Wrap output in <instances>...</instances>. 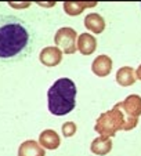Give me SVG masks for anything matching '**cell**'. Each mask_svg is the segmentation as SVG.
Returning a JSON list of instances; mask_svg holds the SVG:
<instances>
[{
  "label": "cell",
  "mask_w": 141,
  "mask_h": 156,
  "mask_svg": "<svg viewBox=\"0 0 141 156\" xmlns=\"http://www.w3.org/2000/svg\"><path fill=\"white\" fill-rule=\"evenodd\" d=\"M33 48L29 25L15 15H0V62L21 61Z\"/></svg>",
  "instance_id": "cell-1"
},
{
  "label": "cell",
  "mask_w": 141,
  "mask_h": 156,
  "mask_svg": "<svg viewBox=\"0 0 141 156\" xmlns=\"http://www.w3.org/2000/svg\"><path fill=\"white\" fill-rule=\"evenodd\" d=\"M76 105V86L69 77H61L47 91V108L54 116L72 112Z\"/></svg>",
  "instance_id": "cell-2"
},
{
  "label": "cell",
  "mask_w": 141,
  "mask_h": 156,
  "mask_svg": "<svg viewBox=\"0 0 141 156\" xmlns=\"http://www.w3.org/2000/svg\"><path fill=\"white\" fill-rule=\"evenodd\" d=\"M94 130L100 134V137H105V138L115 137L116 133L121 130L126 131V119L123 112L115 105L112 109L100 115V118L96 122Z\"/></svg>",
  "instance_id": "cell-3"
},
{
  "label": "cell",
  "mask_w": 141,
  "mask_h": 156,
  "mask_svg": "<svg viewBox=\"0 0 141 156\" xmlns=\"http://www.w3.org/2000/svg\"><path fill=\"white\" fill-rule=\"evenodd\" d=\"M116 106L121 109L126 119V131L133 130L138 124V118L141 116V97L137 94H130L126 100L118 102Z\"/></svg>",
  "instance_id": "cell-4"
},
{
  "label": "cell",
  "mask_w": 141,
  "mask_h": 156,
  "mask_svg": "<svg viewBox=\"0 0 141 156\" xmlns=\"http://www.w3.org/2000/svg\"><path fill=\"white\" fill-rule=\"evenodd\" d=\"M78 33L72 28H61L56 32L54 36V43L56 47H58L62 53L65 54H74L78 50L76 41H78Z\"/></svg>",
  "instance_id": "cell-5"
},
{
  "label": "cell",
  "mask_w": 141,
  "mask_h": 156,
  "mask_svg": "<svg viewBox=\"0 0 141 156\" xmlns=\"http://www.w3.org/2000/svg\"><path fill=\"white\" fill-rule=\"evenodd\" d=\"M39 61L47 66V68H54L61 64L62 61V51L58 47H44L39 54Z\"/></svg>",
  "instance_id": "cell-6"
},
{
  "label": "cell",
  "mask_w": 141,
  "mask_h": 156,
  "mask_svg": "<svg viewBox=\"0 0 141 156\" xmlns=\"http://www.w3.org/2000/svg\"><path fill=\"white\" fill-rule=\"evenodd\" d=\"M91 71L98 77L108 76L112 72V59L108 55H105V54L96 57L93 64H91Z\"/></svg>",
  "instance_id": "cell-7"
},
{
  "label": "cell",
  "mask_w": 141,
  "mask_h": 156,
  "mask_svg": "<svg viewBox=\"0 0 141 156\" xmlns=\"http://www.w3.org/2000/svg\"><path fill=\"white\" fill-rule=\"evenodd\" d=\"M76 47L82 55H91L97 48V39L90 33H82L78 36Z\"/></svg>",
  "instance_id": "cell-8"
},
{
  "label": "cell",
  "mask_w": 141,
  "mask_h": 156,
  "mask_svg": "<svg viewBox=\"0 0 141 156\" xmlns=\"http://www.w3.org/2000/svg\"><path fill=\"white\" fill-rule=\"evenodd\" d=\"M18 156H46L44 148L38 141L28 140L18 148Z\"/></svg>",
  "instance_id": "cell-9"
},
{
  "label": "cell",
  "mask_w": 141,
  "mask_h": 156,
  "mask_svg": "<svg viewBox=\"0 0 141 156\" xmlns=\"http://www.w3.org/2000/svg\"><path fill=\"white\" fill-rule=\"evenodd\" d=\"M39 144L49 151H54L61 145V140H60V136L57 134V131H54V130H44L39 136Z\"/></svg>",
  "instance_id": "cell-10"
},
{
  "label": "cell",
  "mask_w": 141,
  "mask_h": 156,
  "mask_svg": "<svg viewBox=\"0 0 141 156\" xmlns=\"http://www.w3.org/2000/svg\"><path fill=\"white\" fill-rule=\"evenodd\" d=\"M85 27L94 35H100L105 29V21L97 12H90L85 17Z\"/></svg>",
  "instance_id": "cell-11"
},
{
  "label": "cell",
  "mask_w": 141,
  "mask_h": 156,
  "mask_svg": "<svg viewBox=\"0 0 141 156\" xmlns=\"http://www.w3.org/2000/svg\"><path fill=\"white\" fill-rule=\"evenodd\" d=\"M90 151L97 156L108 155L112 151L111 138H105V137H97V138H94L90 145Z\"/></svg>",
  "instance_id": "cell-12"
},
{
  "label": "cell",
  "mask_w": 141,
  "mask_h": 156,
  "mask_svg": "<svg viewBox=\"0 0 141 156\" xmlns=\"http://www.w3.org/2000/svg\"><path fill=\"white\" fill-rule=\"evenodd\" d=\"M116 83L122 87H129L136 83V71L132 66H122L116 72Z\"/></svg>",
  "instance_id": "cell-13"
},
{
  "label": "cell",
  "mask_w": 141,
  "mask_h": 156,
  "mask_svg": "<svg viewBox=\"0 0 141 156\" xmlns=\"http://www.w3.org/2000/svg\"><path fill=\"white\" fill-rule=\"evenodd\" d=\"M97 6V2H65L64 11L70 17H76L89 7Z\"/></svg>",
  "instance_id": "cell-14"
},
{
  "label": "cell",
  "mask_w": 141,
  "mask_h": 156,
  "mask_svg": "<svg viewBox=\"0 0 141 156\" xmlns=\"http://www.w3.org/2000/svg\"><path fill=\"white\" fill-rule=\"evenodd\" d=\"M62 134H64V137H72L76 133V124L74 123V122H65L64 124H62Z\"/></svg>",
  "instance_id": "cell-15"
},
{
  "label": "cell",
  "mask_w": 141,
  "mask_h": 156,
  "mask_svg": "<svg viewBox=\"0 0 141 156\" xmlns=\"http://www.w3.org/2000/svg\"><path fill=\"white\" fill-rule=\"evenodd\" d=\"M136 79L141 80V64H140V66L137 68V71H136Z\"/></svg>",
  "instance_id": "cell-16"
}]
</instances>
